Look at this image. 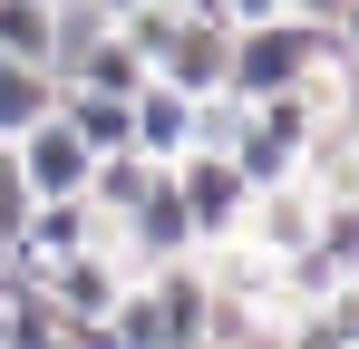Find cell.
<instances>
[{
    "label": "cell",
    "instance_id": "5b68a950",
    "mask_svg": "<svg viewBox=\"0 0 359 349\" xmlns=\"http://www.w3.org/2000/svg\"><path fill=\"white\" fill-rule=\"evenodd\" d=\"M10 165H20V184H29V204H59V194H88V165H97V156H88V146L68 136V116L49 107L39 126L10 136Z\"/></svg>",
    "mask_w": 359,
    "mask_h": 349
},
{
    "label": "cell",
    "instance_id": "5bb4252c",
    "mask_svg": "<svg viewBox=\"0 0 359 349\" xmlns=\"http://www.w3.org/2000/svg\"><path fill=\"white\" fill-rule=\"evenodd\" d=\"M59 116L88 156H117L126 146V97H97V88H59Z\"/></svg>",
    "mask_w": 359,
    "mask_h": 349
},
{
    "label": "cell",
    "instance_id": "4fadbf2b",
    "mask_svg": "<svg viewBox=\"0 0 359 349\" xmlns=\"http://www.w3.org/2000/svg\"><path fill=\"white\" fill-rule=\"evenodd\" d=\"M49 107H59V78L29 68V58H0V146H10L20 126H39Z\"/></svg>",
    "mask_w": 359,
    "mask_h": 349
},
{
    "label": "cell",
    "instance_id": "9c48e42d",
    "mask_svg": "<svg viewBox=\"0 0 359 349\" xmlns=\"http://www.w3.org/2000/svg\"><path fill=\"white\" fill-rule=\"evenodd\" d=\"M126 146H136L146 165H175L184 146H194V97H175L165 78H146V88L126 97Z\"/></svg>",
    "mask_w": 359,
    "mask_h": 349
},
{
    "label": "cell",
    "instance_id": "52a82bcc",
    "mask_svg": "<svg viewBox=\"0 0 359 349\" xmlns=\"http://www.w3.org/2000/svg\"><path fill=\"white\" fill-rule=\"evenodd\" d=\"M224 49H233L224 20H175L165 49L146 58V78H165L175 97H224Z\"/></svg>",
    "mask_w": 359,
    "mask_h": 349
},
{
    "label": "cell",
    "instance_id": "9a60e30c",
    "mask_svg": "<svg viewBox=\"0 0 359 349\" xmlns=\"http://www.w3.org/2000/svg\"><path fill=\"white\" fill-rule=\"evenodd\" d=\"M49 49H59V0H0V58L49 68Z\"/></svg>",
    "mask_w": 359,
    "mask_h": 349
},
{
    "label": "cell",
    "instance_id": "7a4b0ae2",
    "mask_svg": "<svg viewBox=\"0 0 359 349\" xmlns=\"http://www.w3.org/2000/svg\"><path fill=\"white\" fill-rule=\"evenodd\" d=\"M165 184H175L184 224H194V252H214V242H233L243 233V204H252V184H243L233 156H214V146H184L175 165H165Z\"/></svg>",
    "mask_w": 359,
    "mask_h": 349
},
{
    "label": "cell",
    "instance_id": "277c9868",
    "mask_svg": "<svg viewBox=\"0 0 359 349\" xmlns=\"http://www.w3.org/2000/svg\"><path fill=\"white\" fill-rule=\"evenodd\" d=\"M311 126H320V116L301 107V97H252L224 156L243 165V184H292V165H301V136H311Z\"/></svg>",
    "mask_w": 359,
    "mask_h": 349
},
{
    "label": "cell",
    "instance_id": "8992f818",
    "mask_svg": "<svg viewBox=\"0 0 359 349\" xmlns=\"http://www.w3.org/2000/svg\"><path fill=\"white\" fill-rule=\"evenodd\" d=\"M136 282H146V310H156V349H204V310H214L204 252L156 262V272H136Z\"/></svg>",
    "mask_w": 359,
    "mask_h": 349
},
{
    "label": "cell",
    "instance_id": "30bf717a",
    "mask_svg": "<svg viewBox=\"0 0 359 349\" xmlns=\"http://www.w3.org/2000/svg\"><path fill=\"white\" fill-rule=\"evenodd\" d=\"M49 78H59V88H97V97H136V88H146V58L126 49L117 29H97V39H88L78 58H59Z\"/></svg>",
    "mask_w": 359,
    "mask_h": 349
},
{
    "label": "cell",
    "instance_id": "ba28073f",
    "mask_svg": "<svg viewBox=\"0 0 359 349\" xmlns=\"http://www.w3.org/2000/svg\"><path fill=\"white\" fill-rule=\"evenodd\" d=\"M97 233H107V224L88 214V194H59V204H29V214H20L10 252H20L29 272H49V262H68V252H88Z\"/></svg>",
    "mask_w": 359,
    "mask_h": 349
},
{
    "label": "cell",
    "instance_id": "2e32d148",
    "mask_svg": "<svg viewBox=\"0 0 359 349\" xmlns=\"http://www.w3.org/2000/svg\"><path fill=\"white\" fill-rule=\"evenodd\" d=\"M20 214H29V184H20V165H10V146H0V242L20 233Z\"/></svg>",
    "mask_w": 359,
    "mask_h": 349
},
{
    "label": "cell",
    "instance_id": "3957f363",
    "mask_svg": "<svg viewBox=\"0 0 359 349\" xmlns=\"http://www.w3.org/2000/svg\"><path fill=\"white\" fill-rule=\"evenodd\" d=\"M126 282H136V262H126L117 242L97 233L88 252H68V262H49V272H39V301H49V320L68 330V320H107Z\"/></svg>",
    "mask_w": 359,
    "mask_h": 349
},
{
    "label": "cell",
    "instance_id": "8fae6325",
    "mask_svg": "<svg viewBox=\"0 0 359 349\" xmlns=\"http://www.w3.org/2000/svg\"><path fill=\"white\" fill-rule=\"evenodd\" d=\"M272 349H359V291L282 310V320H272Z\"/></svg>",
    "mask_w": 359,
    "mask_h": 349
},
{
    "label": "cell",
    "instance_id": "6da1fadb",
    "mask_svg": "<svg viewBox=\"0 0 359 349\" xmlns=\"http://www.w3.org/2000/svg\"><path fill=\"white\" fill-rule=\"evenodd\" d=\"M311 68H350V29H320V20H252L233 29V49H224V97H301L311 88Z\"/></svg>",
    "mask_w": 359,
    "mask_h": 349
},
{
    "label": "cell",
    "instance_id": "7c38bea8",
    "mask_svg": "<svg viewBox=\"0 0 359 349\" xmlns=\"http://www.w3.org/2000/svg\"><path fill=\"white\" fill-rule=\"evenodd\" d=\"M146 184H156V165H146L136 146H117V156H97V165H88V214H97V224L117 233L126 214L146 204Z\"/></svg>",
    "mask_w": 359,
    "mask_h": 349
}]
</instances>
